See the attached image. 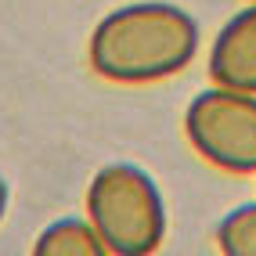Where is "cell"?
Here are the masks:
<instances>
[{"mask_svg": "<svg viewBox=\"0 0 256 256\" xmlns=\"http://www.w3.org/2000/svg\"><path fill=\"white\" fill-rule=\"evenodd\" d=\"M198 22L174 0H130L101 14L87 36V65L116 87H148L184 72L198 54Z\"/></svg>", "mask_w": 256, "mask_h": 256, "instance_id": "1", "label": "cell"}, {"mask_svg": "<svg viewBox=\"0 0 256 256\" xmlns=\"http://www.w3.org/2000/svg\"><path fill=\"white\" fill-rule=\"evenodd\" d=\"M83 216L112 256H156L170 234L159 180L138 162H105L83 192Z\"/></svg>", "mask_w": 256, "mask_h": 256, "instance_id": "2", "label": "cell"}, {"mask_svg": "<svg viewBox=\"0 0 256 256\" xmlns=\"http://www.w3.org/2000/svg\"><path fill=\"white\" fill-rule=\"evenodd\" d=\"M192 152L220 174L256 177V94L206 87L184 108Z\"/></svg>", "mask_w": 256, "mask_h": 256, "instance_id": "3", "label": "cell"}, {"mask_svg": "<svg viewBox=\"0 0 256 256\" xmlns=\"http://www.w3.org/2000/svg\"><path fill=\"white\" fill-rule=\"evenodd\" d=\"M206 72L216 87L256 94V4L238 8L216 29L210 40Z\"/></svg>", "mask_w": 256, "mask_h": 256, "instance_id": "4", "label": "cell"}, {"mask_svg": "<svg viewBox=\"0 0 256 256\" xmlns=\"http://www.w3.org/2000/svg\"><path fill=\"white\" fill-rule=\"evenodd\" d=\"M29 256H112V252L94 234L87 216L80 213V216H58L44 224L40 234L32 238Z\"/></svg>", "mask_w": 256, "mask_h": 256, "instance_id": "5", "label": "cell"}, {"mask_svg": "<svg viewBox=\"0 0 256 256\" xmlns=\"http://www.w3.org/2000/svg\"><path fill=\"white\" fill-rule=\"evenodd\" d=\"M213 242L220 256H256V198L238 202L216 220Z\"/></svg>", "mask_w": 256, "mask_h": 256, "instance_id": "6", "label": "cell"}, {"mask_svg": "<svg viewBox=\"0 0 256 256\" xmlns=\"http://www.w3.org/2000/svg\"><path fill=\"white\" fill-rule=\"evenodd\" d=\"M8 210H11V184H8V177H4V174H0V224H4Z\"/></svg>", "mask_w": 256, "mask_h": 256, "instance_id": "7", "label": "cell"}, {"mask_svg": "<svg viewBox=\"0 0 256 256\" xmlns=\"http://www.w3.org/2000/svg\"><path fill=\"white\" fill-rule=\"evenodd\" d=\"M246 4H256V0H246Z\"/></svg>", "mask_w": 256, "mask_h": 256, "instance_id": "8", "label": "cell"}]
</instances>
